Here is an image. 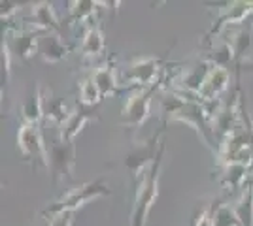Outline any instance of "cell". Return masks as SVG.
Instances as JSON below:
<instances>
[{"instance_id": "cell-1", "label": "cell", "mask_w": 253, "mask_h": 226, "mask_svg": "<svg viewBox=\"0 0 253 226\" xmlns=\"http://www.w3.org/2000/svg\"><path fill=\"white\" fill-rule=\"evenodd\" d=\"M161 108H163V125L165 127L169 123H183L197 132L202 143L213 155L217 153L219 143H215V136L210 127V111H208L206 104H202L201 100L181 98L170 91H165V95L161 98Z\"/></svg>"}, {"instance_id": "cell-2", "label": "cell", "mask_w": 253, "mask_h": 226, "mask_svg": "<svg viewBox=\"0 0 253 226\" xmlns=\"http://www.w3.org/2000/svg\"><path fill=\"white\" fill-rule=\"evenodd\" d=\"M167 153L165 141L161 143V149L155 162L149 166V170L142 179L136 181V191H134V200H132V209L128 215V226H146L148 217L153 204L157 202L159 196V179H161V170H163V159Z\"/></svg>"}, {"instance_id": "cell-3", "label": "cell", "mask_w": 253, "mask_h": 226, "mask_svg": "<svg viewBox=\"0 0 253 226\" xmlns=\"http://www.w3.org/2000/svg\"><path fill=\"white\" fill-rule=\"evenodd\" d=\"M102 196H112V189L106 185L104 179H95V181H89L84 183L76 189H70L68 193H64L57 202L49 204L45 209H42L43 219H51V217L64 213V211H72L76 213L80 207H84L85 204L93 202L96 198H102Z\"/></svg>"}, {"instance_id": "cell-4", "label": "cell", "mask_w": 253, "mask_h": 226, "mask_svg": "<svg viewBox=\"0 0 253 226\" xmlns=\"http://www.w3.org/2000/svg\"><path fill=\"white\" fill-rule=\"evenodd\" d=\"M47 157H49V175L53 185L63 183L64 179H74L76 162H78V147L74 141H64L57 134L47 141Z\"/></svg>"}, {"instance_id": "cell-5", "label": "cell", "mask_w": 253, "mask_h": 226, "mask_svg": "<svg viewBox=\"0 0 253 226\" xmlns=\"http://www.w3.org/2000/svg\"><path fill=\"white\" fill-rule=\"evenodd\" d=\"M211 66H213V63L204 57L201 61H197L195 65L181 68L178 74H174L170 77L169 85L165 87V91H170V93H174V95H178L181 98L201 100L199 93H201V87L204 83L208 72L211 70Z\"/></svg>"}, {"instance_id": "cell-6", "label": "cell", "mask_w": 253, "mask_h": 226, "mask_svg": "<svg viewBox=\"0 0 253 226\" xmlns=\"http://www.w3.org/2000/svg\"><path fill=\"white\" fill-rule=\"evenodd\" d=\"M17 151L21 153L23 161L31 164L32 172L36 170V166L49 168L47 143L43 140L40 125L19 123V129H17Z\"/></svg>"}, {"instance_id": "cell-7", "label": "cell", "mask_w": 253, "mask_h": 226, "mask_svg": "<svg viewBox=\"0 0 253 226\" xmlns=\"http://www.w3.org/2000/svg\"><path fill=\"white\" fill-rule=\"evenodd\" d=\"M163 65H165L163 59L153 57V55L132 59L130 65L126 66V70L123 72V79L128 83L132 91L134 89H148V87H163L161 85Z\"/></svg>"}, {"instance_id": "cell-8", "label": "cell", "mask_w": 253, "mask_h": 226, "mask_svg": "<svg viewBox=\"0 0 253 226\" xmlns=\"http://www.w3.org/2000/svg\"><path fill=\"white\" fill-rule=\"evenodd\" d=\"M161 87H148V89H134L126 102L121 108V115H119V125L125 129H138L142 127L149 119L151 113V102L153 97Z\"/></svg>"}, {"instance_id": "cell-9", "label": "cell", "mask_w": 253, "mask_h": 226, "mask_svg": "<svg viewBox=\"0 0 253 226\" xmlns=\"http://www.w3.org/2000/svg\"><path fill=\"white\" fill-rule=\"evenodd\" d=\"M165 125H161V129L149 138L148 141H142L138 147L130 151L125 157V168L130 172L134 183L138 179H142V175L148 172L149 166L155 162L159 155V149H161V143H163V134H165Z\"/></svg>"}, {"instance_id": "cell-10", "label": "cell", "mask_w": 253, "mask_h": 226, "mask_svg": "<svg viewBox=\"0 0 253 226\" xmlns=\"http://www.w3.org/2000/svg\"><path fill=\"white\" fill-rule=\"evenodd\" d=\"M223 8L219 10V15L213 19V25L210 27V31L204 34L202 38V45L208 43L210 40H213V36L217 38L219 34H223L227 29L236 27L244 23L246 19H252L253 17V2L250 0H236V2H225L221 4Z\"/></svg>"}, {"instance_id": "cell-11", "label": "cell", "mask_w": 253, "mask_h": 226, "mask_svg": "<svg viewBox=\"0 0 253 226\" xmlns=\"http://www.w3.org/2000/svg\"><path fill=\"white\" fill-rule=\"evenodd\" d=\"M43 31L32 27L31 23H27V19L19 23V27L15 31H11L10 34H6V42L10 45L11 55H17L19 61L29 63L34 55L40 53V40L43 36Z\"/></svg>"}, {"instance_id": "cell-12", "label": "cell", "mask_w": 253, "mask_h": 226, "mask_svg": "<svg viewBox=\"0 0 253 226\" xmlns=\"http://www.w3.org/2000/svg\"><path fill=\"white\" fill-rule=\"evenodd\" d=\"M229 83H231V72H229V68L213 65L201 87V93H199L201 102L206 104V106L219 104L223 93H227V89H229Z\"/></svg>"}, {"instance_id": "cell-13", "label": "cell", "mask_w": 253, "mask_h": 226, "mask_svg": "<svg viewBox=\"0 0 253 226\" xmlns=\"http://www.w3.org/2000/svg\"><path fill=\"white\" fill-rule=\"evenodd\" d=\"M116 61H117V57L112 55V57H108L100 66L93 68V72H91V75H93V79H95V83H96V87H98L102 98L117 97V95H121L125 89H128V87H123L121 83H117Z\"/></svg>"}, {"instance_id": "cell-14", "label": "cell", "mask_w": 253, "mask_h": 226, "mask_svg": "<svg viewBox=\"0 0 253 226\" xmlns=\"http://www.w3.org/2000/svg\"><path fill=\"white\" fill-rule=\"evenodd\" d=\"M93 121H100V115L95 111V108H87L84 104L76 102V106L70 111L66 123H64L61 129H57V134L61 136V140L74 141L76 136L85 129V125L87 123H93Z\"/></svg>"}, {"instance_id": "cell-15", "label": "cell", "mask_w": 253, "mask_h": 226, "mask_svg": "<svg viewBox=\"0 0 253 226\" xmlns=\"http://www.w3.org/2000/svg\"><path fill=\"white\" fill-rule=\"evenodd\" d=\"M106 6V2H98V0H72L68 2V17L64 19L66 25H84L93 27L98 25V11Z\"/></svg>"}, {"instance_id": "cell-16", "label": "cell", "mask_w": 253, "mask_h": 226, "mask_svg": "<svg viewBox=\"0 0 253 226\" xmlns=\"http://www.w3.org/2000/svg\"><path fill=\"white\" fill-rule=\"evenodd\" d=\"M27 23H31L32 27L40 29L43 32L63 34L64 23H61V19H59L57 13H55V4H53V2H47V0L32 4L31 19H27Z\"/></svg>"}, {"instance_id": "cell-17", "label": "cell", "mask_w": 253, "mask_h": 226, "mask_svg": "<svg viewBox=\"0 0 253 226\" xmlns=\"http://www.w3.org/2000/svg\"><path fill=\"white\" fill-rule=\"evenodd\" d=\"M70 51H72V45H66L63 42V34L45 32L40 40V57L49 65L63 63Z\"/></svg>"}, {"instance_id": "cell-18", "label": "cell", "mask_w": 253, "mask_h": 226, "mask_svg": "<svg viewBox=\"0 0 253 226\" xmlns=\"http://www.w3.org/2000/svg\"><path fill=\"white\" fill-rule=\"evenodd\" d=\"M106 49V40L104 32H102V27L100 25H93V27H87L84 34V40L80 45V55H82V61L89 63V61H95L96 57L104 53Z\"/></svg>"}, {"instance_id": "cell-19", "label": "cell", "mask_w": 253, "mask_h": 226, "mask_svg": "<svg viewBox=\"0 0 253 226\" xmlns=\"http://www.w3.org/2000/svg\"><path fill=\"white\" fill-rule=\"evenodd\" d=\"M19 117H21V123H27V125H40L45 119L43 115V91L38 83L34 85L31 95L23 102L21 109H19Z\"/></svg>"}, {"instance_id": "cell-20", "label": "cell", "mask_w": 253, "mask_h": 226, "mask_svg": "<svg viewBox=\"0 0 253 226\" xmlns=\"http://www.w3.org/2000/svg\"><path fill=\"white\" fill-rule=\"evenodd\" d=\"M250 172H252V168L244 166L240 162H232L229 166H225L219 175L221 189L227 193H236L238 189H244V185L250 177Z\"/></svg>"}, {"instance_id": "cell-21", "label": "cell", "mask_w": 253, "mask_h": 226, "mask_svg": "<svg viewBox=\"0 0 253 226\" xmlns=\"http://www.w3.org/2000/svg\"><path fill=\"white\" fill-rule=\"evenodd\" d=\"M70 111L72 108H68L66 106V102H64L63 98H57L53 95V91H45L43 93V115L47 121H51L53 125H55V129H61L64 123H66V119L70 115Z\"/></svg>"}, {"instance_id": "cell-22", "label": "cell", "mask_w": 253, "mask_h": 226, "mask_svg": "<svg viewBox=\"0 0 253 226\" xmlns=\"http://www.w3.org/2000/svg\"><path fill=\"white\" fill-rule=\"evenodd\" d=\"M252 34H253V27H250V29H234V31L227 32L225 40L231 43L232 51H234L236 66H242V57L246 53V49L250 47V43H252Z\"/></svg>"}, {"instance_id": "cell-23", "label": "cell", "mask_w": 253, "mask_h": 226, "mask_svg": "<svg viewBox=\"0 0 253 226\" xmlns=\"http://www.w3.org/2000/svg\"><path fill=\"white\" fill-rule=\"evenodd\" d=\"M104 98L100 95L98 87H96L93 75H85L82 81H78V102L84 104L87 108H95L102 102Z\"/></svg>"}, {"instance_id": "cell-24", "label": "cell", "mask_w": 253, "mask_h": 226, "mask_svg": "<svg viewBox=\"0 0 253 226\" xmlns=\"http://www.w3.org/2000/svg\"><path fill=\"white\" fill-rule=\"evenodd\" d=\"M232 209L238 217L242 226H253V189L252 187H244L242 194L238 196V200L232 204Z\"/></svg>"}, {"instance_id": "cell-25", "label": "cell", "mask_w": 253, "mask_h": 226, "mask_svg": "<svg viewBox=\"0 0 253 226\" xmlns=\"http://www.w3.org/2000/svg\"><path fill=\"white\" fill-rule=\"evenodd\" d=\"M0 66H2V72H0V83H2V102L6 98V93L10 89L11 81V49L6 40H2V55H0Z\"/></svg>"}, {"instance_id": "cell-26", "label": "cell", "mask_w": 253, "mask_h": 226, "mask_svg": "<svg viewBox=\"0 0 253 226\" xmlns=\"http://www.w3.org/2000/svg\"><path fill=\"white\" fill-rule=\"evenodd\" d=\"M213 226H242L238 217L234 213L232 205L229 204H219L215 213H213Z\"/></svg>"}, {"instance_id": "cell-27", "label": "cell", "mask_w": 253, "mask_h": 226, "mask_svg": "<svg viewBox=\"0 0 253 226\" xmlns=\"http://www.w3.org/2000/svg\"><path fill=\"white\" fill-rule=\"evenodd\" d=\"M21 6L19 2H2L0 4V15H2V23H8V21H15V15L21 11Z\"/></svg>"}, {"instance_id": "cell-28", "label": "cell", "mask_w": 253, "mask_h": 226, "mask_svg": "<svg viewBox=\"0 0 253 226\" xmlns=\"http://www.w3.org/2000/svg\"><path fill=\"white\" fill-rule=\"evenodd\" d=\"M74 219L76 217L72 211H64V213L51 217L47 221V226H74Z\"/></svg>"}, {"instance_id": "cell-29", "label": "cell", "mask_w": 253, "mask_h": 226, "mask_svg": "<svg viewBox=\"0 0 253 226\" xmlns=\"http://www.w3.org/2000/svg\"><path fill=\"white\" fill-rule=\"evenodd\" d=\"M244 187H252L253 189V170L250 172V177H248V181H246V185Z\"/></svg>"}, {"instance_id": "cell-30", "label": "cell", "mask_w": 253, "mask_h": 226, "mask_svg": "<svg viewBox=\"0 0 253 226\" xmlns=\"http://www.w3.org/2000/svg\"><path fill=\"white\" fill-rule=\"evenodd\" d=\"M248 70H252V72H253V66H248Z\"/></svg>"}, {"instance_id": "cell-31", "label": "cell", "mask_w": 253, "mask_h": 226, "mask_svg": "<svg viewBox=\"0 0 253 226\" xmlns=\"http://www.w3.org/2000/svg\"><path fill=\"white\" fill-rule=\"evenodd\" d=\"M248 66H253V65H248Z\"/></svg>"}]
</instances>
